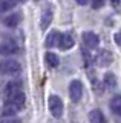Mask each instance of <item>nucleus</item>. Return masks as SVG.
<instances>
[{"mask_svg": "<svg viewBox=\"0 0 121 123\" xmlns=\"http://www.w3.org/2000/svg\"><path fill=\"white\" fill-rule=\"evenodd\" d=\"M20 92H23V82L20 79H12L5 85L3 97H5V100H8V98H12L14 95L20 94Z\"/></svg>", "mask_w": 121, "mask_h": 123, "instance_id": "f257e3e1", "label": "nucleus"}, {"mask_svg": "<svg viewBox=\"0 0 121 123\" xmlns=\"http://www.w3.org/2000/svg\"><path fill=\"white\" fill-rule=\"evenodd\" d=\"M20 63L17 60H12V59H6V60H2L0 62V74L2 75H17L20 72Z\"/></svg>", "mask_w": 121, "mask_h": 123, "instance_id": "f03ea898", "label": "nucleus"}, {"mask_svg": "<svg viewBox=\"0 0 121 123\" xmlns=\"http://www.w3.org/2000/svg\"><path fill=\"white\" fill-rule=\"evenodd\" d=\"M48 105H49V111H51V114L54 115V117H61L63 115V109H65V106H63V100L58 97V95H51V97L48 98Z\"/></svg>", "mask_w": 121, "mask_h": 123, "instance_id": "7ed1b4c3", "label": "nucleus"}, {"mask_svg": "<svg viewBox=\"0 0 121 123\" xmlns=\"http://www.w3.org/2000/svg\"><path fill=\"white\" fill-rule=\"evenodd\" d=\"M69 97L72 102H80L83 97V83L80 80H72L69 83Z\"/></svg>", "mask_w": 121, "mask_h": 123, "instance_id": "20e7f679", "label": "nucleus"}, {"mask_svg": "<svg viewBox=\"0 0 121 123\" xmlns=\"http://www.w3.org/2000/svg\"><path fill=\"white\" fill-rule=\"evenodd\" d=\"M18 52V45L16 40H3L0 43V55H14Z\"/></svg>", "mask_w": 121, "mask_h": 123, "instance_id": "39448f33", "label": "nucleus"}, {"mask_svg": "<svg viewBox=\"0 0 121 123\" xmlns=\"http://www.w3.org/2000/svg\"><path fill=\"white\" fill-rule=\"evenodd\" d=\"M83 45L86 46V48H89V49H94V48H97L98 43H100V38H98V36L95 32H90V31H86V32H83Z\"/></svg>", "mask_w": 121, "mask_h": 123, "instance_id": "423d86ee", "label": "nucleus"}, {"mask_svg": "<svg viewBox=\"0 0 121 123\" xmlns=\"http://www.w3.org/2000/svg\"><path fill=\"white\" fill-rule=\"evenodd\" d=\"M74 43H75V40H74L72 34L65 32V34H61V36H60L58 48H60V49H63V51H66V49H71V48H72Z\"/></svg>", "mask_w": 121, "mask_h": 123, "instance_id": "0eeeda50", "label": "nucleus"}, {"mask_svg": "<svg viewBox=\"0 0 121 123\" xmlns=\"http://www.w3.org/2000/svg\"><path fill=\"white\" fill-rule=\"evenodd\" d=\"M109 108H110L112 114L116 115V117H121V95H113L110 98V103H109Z\"/></svg>", "mask_w": 121, "mask_h": 123, "instance_id": "6e6552de", "label": "nucleus"}, {"mask_svg": "<svg viewBox=\"0 0 121 123\" xmlns=\"http://www.w3.org/2000/svg\"><path fill=\"white\" fill-rule=\"evenodd\" d=\"M20 22H22V14L20 12H12V14L6 15L5 20H3V23H5L8 28H16V26H18Z\"/></svg>", "mask_w": 121, "mask_h": 123, "instance_id": "1a4fd4ad", "label": "nucleus"}, {"mask_svg": "<svg viewBox=\"0 0 121 123\" xmlns=\"http://www.w3.org/2000/svg\"><path fill=\"white\" fill-rule=\"evenodd\" d=\"M52 15H54V12H52V8H46V9L43 11V14H41V20H40V26L41 29H46L49 25H51L52 22Z\"/></svg>", "mask_w": 121, "mask_h": 123, "instance_id": "9d476101", "label": "nucleus"}, {"mask_svg": "<svg viewBox=\"0 0 121 123\" xmlns=\"http://www.w3.org/2000/svg\"><path fill=\"white\" fill-rule=\"evenodd\" d=\"M89 123H106L104 114L100 109H92L89 114Z\"/></svg>", "mask_w": 121, "mask_h": 123, "instance_id": "9b49d317", "label": "nucleus"}, {"mask_svg": "<svg viewBox=\"0 0 121 123\" xmlns=\"http://www.w3.org/2000/svg\"><path fill=\"white\" fill-rule=\"evenodd\" d=\"M60 36H61V34H58L57 31H52V32H49V36L46 37V42H44L46 48H52V46H58Z\"/></svg>", "mask_w": 121, "mask_h": 123, "instance_id": "f8f14e48", "label": "nucleus"}, {"mask_svg": "<svg viewBox=\"0 0 121 123\" xmlns=\"http://www.w3.org/2000/svg\"><path fill=\"white\" fill-rule=\"evenodd\" d=\"M97 60H98V63H100V66H107L112 62V54L107 52V51H101L100 55L97 57Z\"/></svg>", "mask_w": 121, "mask_h": 123, "instance_id": "ddd939ff", "label": "nucleus"}, {"mask_svg": "<svg viewBox=\"0 0 121 123\" xmlns=\"http://www.w3.org/2000/svg\"><path fill=\"white\" fill-rule=\"evenodd\" d=\"M44 60H46V63L49 65L51 68H57L60 65V59L58 55L54 52H46V55H44Z\"/></svg>", "mask_w": 121, "mask_h": 123, "instance_id": "4468645a", "label": "nucleus"}, {"mask_svg": "<svg viewBox=\"0 0 121 123\" xmlns=\"http://www.w3.org/2000/svg\"><path fill=\"white\" fill-rule=\"evenodd\" d=\"M104 86L107 88V89H113V88L116 86V77H115V74L107 72V74L104 75Z\"/></svg>", "mask_w": 121, "mask_h": 123, "instance_id": "2eb2a0df", "label": "nucleus"}, {"mask_svg": "<svg viewBox=\"0 0 121 123\" xmlns=\"http://www.w3.org/2000/svg\"><path fill=\"white\" fill-rule=\"evenodd\" d=\"M16 2H17V0H3L2 5H0V9H2V11L9 9V8H12L14 5H16Z\"/></svg>", "mask_w": 121, "mask_h": 123, "instance_id": "dca6fc26", "label": "nucleus"}, {"mask_svg": "<svg viewBox=\"0 0 121 123\" xmlns=\"http://www.w3.org/2000/svg\"><path fill=\"white\" fill-rule=\"evenodd\" d=\"M104 6V0H92V8L94 9H100Z\"/></svg>", "mask_w": 121, "mask_h": 123, "instance_id": "f3484780", "label": "nucleus"}, {"mask_svg": "<svg viewBox=\"0 0 121 123\" xmlns=\"http://www.w3.org/2000/svg\"><path fill=\"white\" fill-rule=\"evenodd\" d=\"M113 38H115V43L118 45V46H121V29L115 34V37H113Z\"/></svg>", "mask_w": 121, "mask_h": 123, "instance_id": "a211bd4d", "label": "nucleus"}, {"mask_svg": "<svg viewBox=\"0 0 121 123\" xmlns=\"http://www.w3.org/2000/svg\"><path fill=\"white\" fill-rule=\"evenodd\" d=\"M75 2L78 3V5H81V6H84V5H88L89 3V0H75Z\"/></svg>", "mask_w": 121, "mask_h": 123, "instance_id": "6ab92c4d", "label": "nucleus"}, {"mask_svg": "<svg viewBox=\"0 0 121 123\" xmlns=\"http://www.w3.org/2000/svg\"><path fill=\"white\" fill-rule=\"evenodd\" d=\"M5 123H22L20 120H16V118H9L8 122H5Z\"/></svg>", "mask_w": 121, "mask_h": 123, "instance_id": "aec40b11", "label": "nucleus"}, {"mask_svg": "<svg viewBox=\"0 0 121 123\" xmlns=\"http://www.w3.org/2000/svg\"><path fill=\"white\" fill-rule=\"evenodd\" d=\"M110 3H112L113 6H118L120 5V0H110Z\"/></svg>", "mask_w": 121, "mask_h": 123, "instance_id": "412c9836", "label": "nucleus"}, {"mask_svg": "<svg viewBox=\"0 0 121 123\" xmlns=\"http://www.w3.org/2000/svg\"><path fill=\"white\" fill-rule=\"evenodd\" d=\"M17 2H26V0H17Z\"/></svg>", "mask_w": 121, "mask_h": 123, "instance_id": "4be33fe9", "label": "nucleus"}, {"mask_svg": "<svg viewBox=\"0 0 121 123\" xmlns=\"http://www.w3.org/2000/svg\"><path fill=\"white\" fill-rule=\"evenodd\" d=\"M35 2H38V0H35Z\"/></svg>", "mask_w": 121, "mask_h": 123, "instance_id": "5701e85b", "label": "nucleus"}]
</instances>
